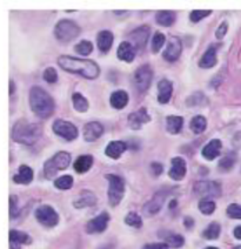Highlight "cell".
<instances>
[{
	"instance_id": "6da1fadb",
	"label": "cell",
	"mask_w": 241,
	"mask_h": 249,
	"mask_svg": "<svg viewBox=\"0 0 241 249\" xmlns=\"http://www.w3.org/2000/svg\"><path fill=\"white\" fill-rule=\"evenodd\" d=\"M59 66L66 72L83 76L89 80H94L100 74V69L96 62L90 59L75 58L71 55H60L58 59Z\"/></svg>"
},
{
	"instance_id": "7a4b0ae2",
	"label": "cell",
	"mask_w": 241,
	"mask_h": 249,
	"mask_svg": "<svg viewBox=\"0 0 241 249\" xmlns=\"http://www.w3.org/2000/svg\"><path fill=\"white\" fill-rule=\"evenodd\" d=\"M30 106L33 113L41 119H48L53 115L56 104L53 98L41 87L35 86L30 90Z\"/></svg>"
},
{
	"instance_id": "3957f363",
	"label": "cell",
	"mask_w": 241,
	"mask_h": 249,
	"mask_svg": "<svg viewBox=\"0 0 241 249\" xmlns=\"http://www.w3.org/2000/svg\"><path fill=\"white\" fill-rule=\"evenodd\" d=\"M42 128L41 124H32L26 120H19L14 124L12 128V139L16 142L22 145H35L41 138Z\"/></svg>"
},
{
	"instance_id": "277c9868",
	"label": "cell",
	"mask_w": 241,
	"mask_h": 249,
	"mask_svg": "<svg viewBox=\"0 0 241 249\" xmlns=\"http://www.w3.org/2000/svg\"><path fill=\"white\" fill-rule=\"evenodd\" d=\"M71 163V154L67 152H58L47 160L44 165V174L46 179H53L58 171H64Z\"/></svg>"
},
{
	"instance_id": "5b68a950",
	"label": "cell",
	"mask_w": 241,
	"mask_h": 249,
	"mask_svg": "<svg viewBox=\"0 0 241 249\" xmlns=\"http://www.w3.org/2000/svg\"><path fill=\"white\" fill-rule=\"evenodd\" d=\"M55 35L56 38L61 42H70L80 35V27L74 21L64 19L56 25Z\"/></svg>"
},
{
	"instance_id": "8992f818",
	"label": "cell",
	"mask_w": 241,
	"mask_h": 249,
	"mask_svg": "<svg viewBox=\"0 0 241 249\" xmlns=\"http://www.w3.org/2000/svg\"><path fill=\"white\" fill-rule=\"evenodd\" d=\"M106 179L109 180V201L112 207H115L123 200L125 194V181L123 178L114 174H107Z\"/></svg>"
},
{
	"instance_id": "52a82bcc",
	"label": "cell",
	"mask_w": 241,
	"mask_h": 249,
	"mask_svg": "<svg viewBox=\"0 0 241 249\" xmlns=\"http://www.w3.org/2000/svg\"><path fill=\"white\" fill-rule=\"evenodd\" d=\"M153 79V70L148 64L141 65L140 67H138L137 71L134 72L133 75V80H134V85L137 87V89L140 93L146 92L149 89Z\"/></svg>"
},
{
	"instance_id": "ba28073f",
	"label": "cell",
	"mask_w": 241,
	"mask_h": 249,
	"mask_svg": "<svg viewBox=\"0 0 241 249\" xmlns=\"http://www.w3.org/2000/svg\"><path fill=\"white\" fill-rule=\"evenodd\" d=\"M53 132L56 133V135L61 137L62 139L67 141H72L74 139L78 138V129L72 123L66 120H61V119H58L53 123Z\"/></svg>"
},
{
	"instance_id": "9c48e42d",
	"label": "cell",
	"mask_w": 241,
	"mask_h": 249,
	"mask_svg": "<svg viewBox=\"0 0 241 249\" xmlns=\"http://www.w3.org/2000/svg\"><path fill=\"white\" fill-rule=\"evenodd\" d=\"M36 219L45 227H55L59 222V215L51 206H40L36 211Z\"/></svg>"
},
{
	"instance_id": "30bf717a",
	"label": "cell",
	"mask_w": 241,
	"mask_h": 249,
	"mask_svg": "<svg viewBox=\"0 0 241 249\" xmlns=\"http://www.w3.org/2000/svg\"><path fill=\"white\" fill-rule=\"evenodd\" d=\"M194 193L207 197H219L221 195V186L215 181H199L194 185Z\"/></svg>"
},
{
	"instance_id": "8fae6325",
	"label": "cell",
	"mask_w": 241,
	"mask_h": 249,
	"mask_svg": "<svg viewBox=\"0 0 241 249\" xmlns=\"http://www.w3.org/2000/svg\"><path fill=\"white\" fill-rule=\"evenodd\" d=\"M166 196H167V192L164 191V189L163 191L157 192L154 196H153L152 199L144 206V209H143L144 215H146V216H153V215L158 214L159 212L161 211V208H163L164 202H165L166 200Z\"/></svg>"
},
{
	"instance_id": "7c38bea8",
	"label": "cell",
	"mask_w": 241,
	"mask_h": 249,
	"mask_svg": "<svg viewBox=\"0 0 241 249\" xmlns=\"http://www.w3.org/2000/svg\"><path fill=\"white\" fill-rule=\"evenodd\" d=\"M181 51H183V44H181V40L178 38V36H173L169 38L166 50L164 51L163 53V56L165 60L169 62H174L179 59Z\"/></svg>"
},
{
	"instance_id": "4fadbf2b",
	"label": "cell",
	"mask_w": 241,
	"mask_h": 249,
	"mask_svg": "<svg viewBox=\"0 0 241 249\" xmlns=\"http://www.w3.org/2000/svg\"><path fill=\"white\" fill-rule=\"evenodd\" d=\"M110 221V215L104 212L100 215L92 219L89 223L86 225V231L89 234H96V233H103L104 231H106L107 225Z\"/></svg>"
},
{
	"instance_id": "5bb4252c",
	"label": "cell",
	"mask_w": 241,
	"mask_h": 249,
	"mask_svg": "<svg viewBox=\"0 0 241 249\" xmlns=\"http://www.w3.org/2000/svg\"><path fill=\"white\" fill-rule=\"evenodd\" d=\"M129 126L131 127L132 129H140L141 127L144 126L145 124L149 123L151 121V117L149 114L147 113V109L145 107H141L140 109H138L137 112H133L131 114L129 115Z\"/></svg>"
},
{
	"instance_id": "9a60e30c",
	"label": "cell",
	"mask_w": 241,
	"mask_h": 249,
	"mask_svg": "<svg viewBox=\"0 0 241 249\" xmlns=\"http://www.w3.org/2000/svg\"><path fill=\"white\" fill-rule=\"evenodd\" d=\"M149 35H151V30H149L147 25H144V26L138 27L137 30L133 31L131 33V38L133 42H134V46L138 50H144L147 41H148Z\"/></svg>"
},
{
	"instance_id": "2e32d148",
	"label": "cell",
	"mask_w": 241,
	"mask_h": 249,
	"mask_svg": "<svg viewBox=\"0 0 241 249\" xmlns=\"http://www.w3.org/2000/svg\"><path fill=\"white\" fill-rule=\"evenodd\" d=\"M104 134V126L100 123L92 121L84 126V139L87 142H93L98 140Z\"/></svg>"
},
{
	"instance_id": "e0dca14e",
	"label": "cell",
	"mask_w": 241,
	"mask_h": 249,
	"mask_svg": "<svg viewBox=\"0 0 241 249\" xmlns=\"http://www.w3.org/2000/svg\"><path fill=\"white\" fill-rule=\"evenodd\" d=\"M187 172L186 161L183 158H173L172 159V168L169 169L168 175L173 180L180 181L185 178Z\"/></svg>"
},
{
	"instance_id": "ac0fdd59",
	"label": "cell",
	"mask_w": 241,
	"mask_h": 249,
	"mask_svg": "<svg viewBox=\"0 0 241 249\" xmlns=\"http://www.w3.org/2000/svg\"><path fill=\"white\" fill-rule=\"evenodd\" d=\"M137 54V47L130 41H123L119 45L117 50V55L120 60L126 62H132Z\"/></svg>"
},
{
	"instance_id": "d6986e66",
	"label": "cell",
	"mask_w": 241,
	"mask_h": 249,
	"mask_svg": "<svg viewBox=\"0 0 241 249\" xmlns=\"http://www.w3.org/2000/svg\"><path fill=\"white\" fill-rule=\"evenodd\" d=\"M221 147H222V143H221L219 139H213V140L209 141V142L204 147L201 154H203V157L205 158V159L212 161L220 155Z\"/></svg>"
},
{
	"instance_id": "ffe728a7",
	"label": "cell",
	"mask_w": 241,
	"mask_h": 249,
	"mask_svg": "<svg viewBox=\"0 0 241 249\" xmlns=\"http://www.w3.org/2000/svg\"><path fill=\"white\" fill-rule=\"evenodd\" d=\"M173 93L172 83L167 79H163L160 83L158 84V101L160 104L165 105L171 100Z\"/></svg>"
},
{
	"instance_id": "44dd1931",
	"label": "cell",
	"mask_w": 241,
	"mask_h": 249,
	"mask_svg": "<svg viewBox=\"0 0 241 249\" xmlns=\"http://www.w3.org/2000/svg\"><path fill=\"white\" fill-rule=\"evenodd\" d=\"M113 41H114V36L113 33L110 31H101L98 33L96 36V45H98V49L100 50V52L107 53L112 47Z\"/></svg>"
},
{
	"instance_id": "7402d4cb",
	"label": "cell",
	"mask_w": 241,
	"mask_h": 249,
	"mask_svg": "<svg viewBox=\"0 0 241 249\" xmlns=\"http://www.w3.org/2000/svg\"><path fill=\"white\" fill-rule=\"evenodd\" d=\"M126 149L127 145L124 141H112L107 145L106 149H105V154L111 159H119Z\"/></svg>"
},
{
	"instance_id": "603a6c76",
	"label": "cell",
	"mask_w": 241,
	"mask_h": 249,
	"mask_svg": "<svg viewBox=\"0 0 241 249\" xmlns=\"http://www.w3.org/2000/svg\"><path fill=\"white\" fill-rule=\"evenodd\" d=\"M111 106L115 109H123L129 104V94L125 90H115L111 94Z\"/></svg>"
},
{
	"instance_id": "cb8c5ba5",
	"label": "cell",
	"mask_w": 241,
	"mask_h": 249,
	"mask_svg": "<svg viewBox=\"0 0 241 249\" xmlns=\"http://www.w3.org/2000/svg\"><path fill=\"white\" fill-rule=\"evenodd\" d=\"M215 64H217V47L212 45L204 53L203 58L199 61V66L201 69H212Z\"/></svg>"
},
{
	"instance_id": "d4e9b609",
	"label": "cell",
	"mask_w": 241,
	"mask_h": 249,
	"mask_svg": "<svg viewBox=\"0 0 241 249\" xmlns=\"http://www.w3.org/2000/svg\"><path fill=\"white\" fill-rule=\"evenodd\" d=\"M33 180V171L31 167L26 165H21L19 167L18 173L13 177V181L16 183H20V185H28L32 182Z\"/></svg>"
},
{
	"instance_id": "484cf974",
	"label": "cell",
	"mask_w": 241,
	"mask_h": 249,
	"mask_svg": "<svg viewBox=\"0 0 241 249\" xmlns=\"http://www.w3.org/2000/svg\"><path fill=\"white\" fill-rule=\"evenodd\" d=\"M96 202V196L92 192L90 191H83L79 194L78 199H76L73 205L75 208H85V207H91V206L95 205Z\"/></svg>"
},
{
	"instance_id": "4316f807",
	"label": "cell",
	"mask_w": 241,
	"mask_h": 249,
	"mask_svg": "<svg viewBox=\"0 0 241 249\" xmlns=\"http://www.w3.org/2000/svg\"><path fill=\"white\" fill-rule=\"evenodd\" d=\"M93 165V157L92 155H80L78 159L75 160L74 165V171L76 173L83 174L90 171V168Z\"/></svg>"
},
{
	"instance_id": "83f0119b",
	"label": "cell",
	"mask_w": 241,
	"mask_h": 249,
	"mask_svg": "<svg viewBox=\"0 0 241 249\" xmlns=\"http://www.w3.org/2000/svg\"><path fill=\"white\" fill-rule=\"evenodd\" d=\"M184 126V118L178 115H171L166 118V129L171 134H178L181 132Z\"/></svg>"
},
{
	"instance_id": "f1b7e54d",
	"label": "cell",
	"mask_w": 241,
	"mask_h": 249,
	"mask_svg": "<svg viewBox=\"0 0 241 249\" xmlns=\"http://www.w3.org/2000/svg\"><path fill=\"white\" fill-rule=\"evenodd\" d=\"M32 242V239H31L30 235L24 231H16V229H12L10 231V243H16V245H30Z\"/></svg>"
},
{
	"instance_id": "f546056e",
	"label": "cell",
	"mask_w": 241,
	"mask_h": 249,
	"mask_svg": "<svg viewBox=\"0 0 241 249\" xmlns=\"http://www.w3.org/2000/svg\"><path fill=\"white\" fill-rule=\"evenodd\" d=\"M155 20L161 26H171L175 21V13L172 11H160L155 16Z\"/></svg>"
},
{
	"instance_id": "4dcf8cb0",
	"label": "cell",
	"mask_w": 241,
	"mask_h": 249,
	"mask_svg": "<svg viewBox=\"0 0 241 249\" xmlns=\"http://www.w3.org/2000/svg\"><path fill=\"white\" fill-rule=\"evenodd\" d=\"M72 103H73V107H74L75 111H78L80 113L87 112V109H89V107H90L87 99L83 97V95H81L80 93H78V92L73 93Z\"/></svg>"
},
{
	"instance_id": "1f68e13d",
	"label": "cell",
	"mask_w": 241,
	"mask_h": 249,
	"mask_svg": "<svg viewBox=\"0 0 241 249\" xmlns=\"http://www.w3.org/2000/svg\"><path fill=\"white\" fill-rule=\"evenodd\" d=\"M189 127H191V131L194 133V134H201L207 127L206 118L203 117V115H195V117L191 120Z\"/></svg>"
},
{
	"instance_id": "d6a6232c",
	"label": "cell",
	"mask_w": 241,
	"mask_h": 249,
	"mask_svg": "<svg viewBox=\"0 0 241 249\" xmlns=\"http://www.w3.org/2000/svg\"><path fill=\"white\" fill-rule=\"evenodd\" d=\"M235 162H237V154L233 152L228 153L226 157H223L222 159L220 160L219 162V168L221 171H229V169L233 168V166L235 165Z\"/></svg>"
},
{
	"instance_id": "836d02e7",
	"label": "cell",
	"mask_w": 241,
	"mask_h": 249,
	"mask_svg": "<svg viewBox=\"0 0 241 249\" xmlns=\"http://www.w3.org/2000/svg\"><path fill=\"white\" fill-rule=\"evenodd\" d=\"M220 231H221V228H220L219 223L212 222L211 225H209L208 227H207L205 231H204L203 236L207 240H215V239H218V237H219Z\"/></svg>"
},
{
	"instance_id": "e575fe53",
	"label": "cell",
	"mask_w": 241,
	"mask_h": 249,
	"mask_svg": "<svg viewBox=\"0 0 241 249\" xmlns=\"http://www.w3.org/2000/svg\"><path fill=\"white\" fill-rule=\"evenodd\" d=\"M166 41V36L164 33L161 32H157L154 35V36L152 38V45H151V49L153 53H158L159 51L161 50V47L164 46Z\"/></svg>"
},
{
	"instance_id": "d590c367",
	"label": "cell",
	"mask_w": 241,
	"mask_h": 249,
	"mask_svg": "<svg viewBox=\"0 0 241 249\" xmlns=\"http://www.w3.org/2000/svg\"><path fill=\"white\" fill-rule=\"evenodd\" d=\"M165 240V243H167V246H168L169 248H180L183 247L184 243H185L184 237L179 235V234H169Z\"/></svg>"
},
{
	"instance_id": "8d00e7d4",
	"label": "cell",
	"mask_w": 241,
	"mask_h": 249,
	"mask_svg": "<svg viewBox=\"0 0 241 249\" xmlns=\"http://www.w3.org/2000/svg\"><path fill=\"white\" fill-rule=\"evenodd\" d=\"M215 207H217V206H215L214 201L207 199V197H205V199H203L199 202L200 212L203 214H205V215L213 214V212L215 211Z\"/></svg>"
},
{
	"instance_id": "74e56055",
	"label": "cell",
	"mask_w": 241,
	"mask_h": 249,
	"mask_svg": "<svg viewBox=\"0 0 241 249\" xmlns=\"http://www.w3.org/2000/svg\"><path fill=\"white\" fill-rule=\"evenodd\" d=\"M55 186L58 189H61V191L70 189L71 187L73 186V178L71 177V175H64V177H60L59 179L56 180Z\"/></svg>"
},
{
	"instance_id": "f35d334b",
	"label": "cell",
	"mask_w": 241,
	"mask_h": 249,
	"mask_svg": "<svg viewBox=\"0 0 241 249\" xmlns=\"http://www.w3.org/2000/svg\"><path fill=\"white\" fill-rule=\"evenodd\" d=\"M74 51L81 55H89L93 51V44L89 40H83L78 45H75Z\"/></svg>"
},
{
	"instance_id": "ab89813d",
	"label": "cell",
	"mask_w": 241,
	"mask_h": 249,
	"mask_svg": "<svg viewBox=\"0 0 241 249\" xmlns=\"http://www.w3.org/2000/svg\"><path fill=\"white\" fill-rule=\"evenodd\" d=\"M125 222H126V225L134 228H140L143 226V220H141L140 215L134 213V212L127 214V216L125 217Z\"/></svg>"
},
{
	"instance_id": "60d3db41",
	"label": "cell",
	"mask_w": 241,
	"mask_h": 249,
	"mask_svg": "<svg viewBox=\"0 0 241 249\" xmlns=\"http://www.w3.org/2000/svg\"><path fill=\"white\" fill-rule=\"evenodd\" d=\"M44 80L48 84H55L58 80V73L53 67H48L44 71Z\"/></svg>"
},
{
	"instance_id": "b9f144b4",
	"label": "cell",
	"mask_w": 241,
	"mask_h": 249,
	"mask_svg": "<svg viewBox=\"0 0 241 249\" xmlns=\"http://www.w3.org/2000/svg\"><path fill=\"white\" fill-rule=\"evenodd\" d=\"M212 13V11H201V10H194L192 11L191 14H189V19L193 22H198L203 20L204 18H207L209 14Z\"/></svg>"
},
{
	"instance_id": "7bdbcfd3",
	"label": "cell",
	"mask_w": 241,
	"mask_h": 249,
	"mask_svg": "<svg viewBox=\"0 0 241 249\" xmlns=\"http://www.w3.org/2000/svg\"><path fill=\"white\" fill-rule=\"evenodd\" d=\"M227 215L232 219H239L241 220V206L237 203H232L227 208Z\"/></svg>"
},
{
	"instance_id": "ee69618b",
	"label": "cell",
	"mask_w": 241,
	"mask_h": 249,
	"mask_svg": "<svg viewBox=\"0 0 241 249\" xmlns=\"http://www.w3.org/2000/svg\"><path fill=\"white\" fill-rule=\"evenodd\" d=\"M17 202H18V199H17L16 195H11L10 196V216H11V219H14V217H17L19 215V208H18V205H17Z\"/></svg>"
},
{
	"instance_id": "f6af8a7d",
	"label": "cell",
	"mask_w": 241,
	"mask_h": 249,
	"mask_svg": "<svg viewBox=\"0 0 241 249\" xmlns=\"http://www.w3.org/2000/svg\"><path fill=\"white\" fill-rule=\"evenodd\" d=\"M227 31H228V24H227V21L221 22L220 26L218 27L217 32H215V36H217L218 39H222L223 36H226V33H227Z\"/></svg>"
},
{
	"instance_id": "bcb514c9",
	"label": "cell",
	"mask_w": 241,
	"mask_h": 249,
	"mask_svg": "<svg viewBox=\"0 0 241 249\" xmlns=\"http://www.w3.org/2000/svg\"><path fill=\"white\" fill-rule=\"evenodd\" d=\"M169 247L167 246V243H149L146 245L143 249H168Z\"/></svg>"
},
{
	"instance_id": "7dc6e473",
	"label": "cell",
	"mask_w": 241,
	"mask_h": 249,
	"mask_svg": "<svg viewBox=\"0 0 241 249\" xmlns=\"http://www.w3.org/2000/svg\"><path fill=\"white\" fill-rule=\"evenodd\" d=\"M151 171L153 172V174L155 175V177H158V175H160L163 173L164 168H163V165L161 163H158V162H153L151 165Z\"/></svg>"
},
{
	"instance_id": "c3c4849f",
	"label": "cell",
	"mask_w": 241,
	"mask_h": 249,
	"mask_svg": "<svg viewBox=\"0 0 241 249\" xmlns=\"http://www.w3.org/2000/svg\"><path fill=\"white\" fill-rule=\"evenodd\" d=\"M185 227L188 228V229H192L193 228V225H194V221H193L192 217H185Z\"/></svg>"
},
{
	"instance_id": "681fc988",
	"label": "cell",
	"mask_w": 241,
	"mask_h": 249,
	"mask_svg": "<svg viewBox=\"0 0 241 249\" xmlns=\"http://www.w3.org/2000/svg\"><path fill=\"white\" fill-rule=\"evenodd\" d=\"M233 234H234V236L237 237L238 240H241V226H238V227L234 229Z\"/></svg>"
},
{
	"instance_id": "f907efd6",
	"label": "cell",
	"mask_w": 241,
	"mask_h": 249,
	"mask_svg": "<svg viewBox=\"0 0 241 249\" xmlns=\"http://www.w3.org/2000/svg\"><path fill=\"white\" fill-rule=\"evenodd\" d=\"M14 89H16V87H14L13 80H11V81H10V94H13V93H14Z\"/></svg>"
},
{
	"instance_id": "816d5d0a",
	"label": "cell",
	"mask_w": 241,
	"mask_h": 249,
	"mask_svg": "<svg viewBox=\"0 0 241 249\" xmlns=\"http://www.w3.org/2000/svg\"><path fill=\"white\" fill-rule=\"evenodd\" d=\"M205 249H219V248H217V247H207Z\"/></svg>"
},
{
	"instance_id": "f5cc1de1",
	"label": "cell",
	"mask_w": 241,
	"mask_h": 249,
	"mask_svg": "<svg viewBox=\"0 0 241 249\" xmlns=\"http://www.w3.org/2000/svg\"><path fill=\"white\" fill-rule=\"evenodd\" d=\"M233 249H241V246H238V247H235Z\"/></svg>"
}]
</instances>
